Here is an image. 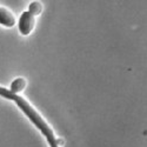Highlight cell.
<instances>
[{"label":"cell","instance_id":"1","mask_svg":"<svg viewBox=\"0 0 147 147\" xmlns=\"http://www.w3.org/2000/svg\"><path fill=\"white\" fill-rule=\"evenodd\" d=\"M0 96H4V98H6V99H8V100L16 101V104L18 105V107L27 115V118L33 122L34 126L45 136V138H46L47 142L50 144V146H52V145H58V146L59 145H63V140L57 139L54 137L53 131L51 129V127L46 124L45 120L38 113H36L35 109L25 99H24V98L19 96L18 94L12 93L9 90H6L4 87H0Z\"/></svg>","mask_w":147,"mask_h":147},{"label":"cell","instance_id":"2","mask_svg":"<svg viewBox=\"0 0 147 147\" xmlns=\"http://www.w3.org/2000/svg\"><path fill=\"white\" fill-rule=\"evenodd\" d=\"M34 17L28 11L26 12H22V14L19 18V22H18V27H19V32L22 35H28L33 28H34Z\"/></svg>","mask_w":147,"mask_h":147},{"label":"cell","instance_id":"3","mask_svg":"<svg viewBox=\"0 0 147 147\" xmlns=\"http://www.w3.org/2000/svg\"><path fill=\"white\" fill-rule=\"evenodd\" d=\"M16 24V18L7 8L0 7V25L5 27H13Z\"/></svg>","mask_w":147,"mask_h":147},{"label":"cell","instance_id":"4","mask_svg":"<svg viewBox=\"0 0 147 147\" xmlns=\"http://www.w3.org/2000/svg\"><path fill=\"white\" fill-rule=\"evenodd\" d=\"M25 87H26V80L22 79V78H17L16 80L12 81L9 91L12 93H14V94H18L21 91H24V88H25Z\"/></svg>","mask_w":147,"mask_h":147},{"label":"cell","instance_id":"5","mask_svg":"<svg viewBox=\"0 0 147 147\" xmlns=\"http://www.w3.org/2000/svg\"><path fill=\"white\" fill-rule=\"evenodd\" d=\"M28 12L34 17V16H39L42 12V5L39 1H33L28 6Z\"/></svg>","mask_w":147,"mask_h":147}]
</instances>
